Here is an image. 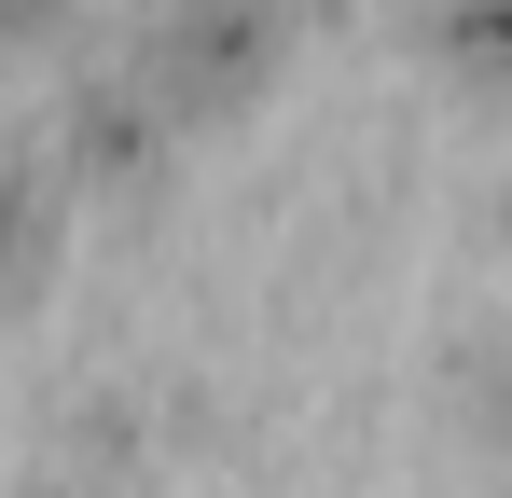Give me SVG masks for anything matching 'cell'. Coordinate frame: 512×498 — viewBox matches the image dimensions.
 <instances>
[{"instance_id": "obj_4", "label": "cell", "mask_w": 512, "mask_h": 498, "mask_svg": "<svg viewBox=\"0 0 512 498\" xmlns=\"http://www.w3.org/2000/svg\"><path fill=\"white\" fill-rule=\"evenodd\" d=\"M457 402H471L485 443H512V332H471V346H457Z\"/></svg>"}, {"instance_id": "obj_2", "label": "cell", "mask_w": 512, "mask_h": 498, "mask_svg": "<svg viewBox=\"0 0 512 498\" xmlns=\"http://www.w3.org/2000/svg\"><path fill=\"white\" fill-rule=\"evenodd\" d=\"M167 139H180V125L153 111V83L125 70V56H111V70H84L70 97H56V180H139Z\"/></svg>"}, {"instance_id": "obj_1", "label": "cell", "mask_w": 512, "mask_h": 498, "mask_svg": "<svg viewBox=\"0 0 512 498\" xmlns=\"http://www.w3.org/2000/svg\"><path fill=\"white\" fill-rule=\"evenodd\" d=\"M291 14L305 0H139L125 14V70L153 83L167 125H222V111H250L263 83H277Z\"/></svg>"}, {"instance_id": "obj_3", "label": "cell", "mask_w": 512, "mask_h": 498, "mask_svg": "<svg viewBox=\"0 0 512 498\" xmlns=\"http://www.w3.org/2000/svg\"><path fill=\"white\" fill-rule=\"evenodd\" d=\"M416 42L457 83H512V0H416Z\"/></svg>"}]
</instances>
